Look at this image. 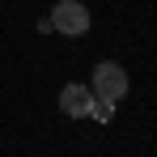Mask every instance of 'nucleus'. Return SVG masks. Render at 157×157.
<instances>
[{
	"instance_id": "nucleus-1",
	"label": "nucleus",
	"mask_w": 157,
	"mask_h": 157,
	"mask_svg": "<svg viewBox=\"0 0 157 157\" xmlns=\"http://www.w3.org/2000/svg\"><path fill=\"white\" fill-rule=\"evenodd\" d=\"M123 94H128V72H123L119 64L102 59V64L94 68V98L115 106V102H123Z\"/></svg>"
},
{
	"instance_id": "nucleus-2",
	"label": "nucleus",
	"mask_w": 157,
	"mask_h": 157,
	"mask_svg": "<svg viewBox=\"0 0 157 157\" xmlns=\"http://www.w3.org/2000/svg\"><path fill=\"white\" fill-rule=\"evenodd\" d=\"M51 30L68 34V38L85 34V30H89V9H85L81 0H59V4L51 9Z\"/></svg>"
},
{
	"instance_id": "nucleus-3",
	"label": "nucleus",
	"mask_w": 157,
	"mask_h": 157,
	"mask_svg": "<svg viewBox=\"0 0 157 157\" xmlns=\"http://www.w3.org/2000/svg\"><path fill=\"white\" fill-rule=\"evenodd\" d=\"M89 102H94V94H89V85H64V94H59V110L68 115V119H81V115H89Z\"/></svg>"
},
{
	"instance_id": "nucleus-4",
	"label": "nucleus",
	"mask_w": 157,
	"mask_h": 157,
	"mask_svg": "<svg viewBox=\"0 0 157 157\" xmlns=\"http://www.w3.org/2000/svg\"><path fill=\"white\" fill-rule=\"evenodd\" d=\"M110 110H115V106H110V102H98V98L89 102V115H94L98 123H106V119H110Z\"/></svg>"
}]
</instances>
